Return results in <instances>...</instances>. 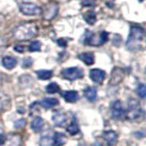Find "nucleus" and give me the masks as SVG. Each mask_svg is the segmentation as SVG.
Returning a JSON list of instances; mask_svg holds the SVG:
<instances>
[{
	"instance_id": "nucleus-14",
	"label": "nucleus",
	"mask_w": 146,
	"mask_h": 146,
	"mask_svg": "<svg viewBox=\"0 0 146 146\" xmlns=\"http://www.w3.org/2000/svg\"><path fill=\"white\" fill-rule=\"evenodd\" d=\"M62 96H63V98L65 99L67 102H70V103L76 102V101L79 99V95H78V92H77V91H75V90L64 91V92H62Z\"/></svg>"
},
{
	"instance_id": "nucleus-28",
	"label": "nucleus",
	"mask_w": 146,
	"mask_h": 146,
	"mask_svg": "<svg viewBox=\"0 0 146 146\" xmlns=\"http://www.w3.org/2000/svg\"><path fill=\"white\" fill-rule=\"evenodd\" d=\"M29 50H30V52H38L41 50V43L37 42V41L31 42L29 46Z\"/></svg>"
},
{
	"instance_id": "nucleus-25",
	"label": "nucleus",
	"mask_w": 146,
	"mask_h": 146,
	"mask_svg": "<svg viewBox=\"0 0 146 146\" xmlns=\"http://www.w3.org/2000/svg\"><path fill=\"white\" fill-rule=\"evenodd\" d=\"M58 91H59V86L57 84H55V82H52V84H50L46 87V92H48V94H56Z\"/></svg>"
},
{
	"instance_id": "nucleus-8",
	"label": "nucleus",
	"mask_w": 146,
	"mask_h": 146,
	"mask_svg": "<svg viewBox=\"0 0 146 146\" xmlns=\"http://www.w3.org/2000/svg\"><path fill=\"white\" fill-rule=\"evenodd\" d=\"M124 78V70L122 68H119V67H115L113 70H112V74H111V78H110V86H117L121 81L123 80Z\"/></svg>"
},
{
	"instance_id": "nucleus-15",
	"label": "nucleus",
	"mask_w": 146,
	"mask_h": 146,
	"mask_svg": "<svg viewBox=\"0 0 146 146\" xmlns=\"http://www.w3.org/2000/svg\"><path fill=\"white\" fill-rule=\"evenodd\" d=\"M84 94H85L86 99H87L88 101H90V102H95L96 100H97V98H98L97 89L94 87H87L85 89Z\"/></svg>"
},
{
	"instance_id": "nucleus-13",
	"label": "nucleus",
	"mask_w": 146,
	"mask_h": 146,
	"mask_svg": "<svg viewBox=\"0 0 146 146\" xmlns=\"http://www.w3.org/2000/svg\"><path fill=\"white\" fill-rule=\"evenodd\" d=\"M22 143V139L18 134H11L9 137H6V141L3 143L5 146H20Z\"/></svg>"
},
{
	"instance_id": "nucleus-5",
	"label": "nucleus",
	"mask_w": 146,
	"mask_h": 146,
	"mask_svg": "<svg viewBox=\"0 0 146 146\" xmlns=\"http://www.w3.org/2000/svg\"><path fill=\"white\" fill-rule=\"evenodd\" d=\"M21 13L25 15H41V8L32 2H23L20 5Z\"/></svg>"
},
{
	"instance_id": "nucleus-36",
	"label": "nucleus",
	"mask_w": 146,
	"mask_h": 146,
	"mask_svg": "<svg viewBox=\"0 0 146 146\" xmlns=\"http://www.w3.org/2000/svg\"><path fill=\"white\" fill-rule=\"evenodd\" d=\"M139 2H142V1H144V0H139Z\"/></svg>"
},
{
	"instance_id": "nucleus-20",
	"label": "nucleus",
	"mask_w": 146,
	"mask_h": 146,
	"mask_svg": "<svg viewBox=\"0 0 146 146\" xmlns=\"http://www.w3.org/2000/svg\"><path fill=\"white\" fill-rule=\"evenodd\" d=\"M2 65L7 69H12L17 65V59L15 57H11V56H6L2 58Z\"/></svg>"
},
{
	"instance_id": "nucleus-11",
	"label": "nucleus",
	"mask_w": 146,
	"mask_h": 146,
	"mask_svg": "<svg viewBox=\"0 0 146 146\" xmlns=\"http://www.w3.org/2000/svg\"><path fill=\"white\" fill-rule=\"evenodd\" d=\"M103 139H106V142L108 143V146H114L117 142V134L114 131H106L102 134Z\"/></svg>"
},
{
	"instance_id": "nucleus-16",
	"label": "nucleus",
	"mask_w": 146,
	"mask_h": 146,
	"mask_svg": "<svg viewBox=\"0 0 146 146\" xmlns=\"http://www.w3.org/2000/svg\"><path fill=\"white\" fill-rule=\"evenodd\" d=\"M40 104H41L43 108H45V109H52V108L56 107L57 104H59V102H58V100L55 99V98H45L43 100H41Z\"/></svg>"
},
{
	"instance_id": "nucleus-27",
	"label": "nucleus",
	"mask_w": 146,
	"mask_h": 146,
	"mask_svg": "<svg viewBox=\"0 0 146 146\" xmlns=\"http://www.w3.org/2000/svg\"><path fill=\"white\" fill-rule=\"evenodd\" d=\"M108 38H109V34H108L106 31L100 32V34H99V38H98V43H99V45L104 44L107 41H108Z\"/></svg>"
},
{
	"instance_id": "nucleus-3",
	"label": "nucleus",
	"mask_w": 146,
	"mask_h": 146,
	"mask_svg": "<svg viewBox=\"0 0 146 146\" xmlns=\"http://www.w3.org/2000/svg\"><path fill=\"white\" fill-rule=\"evenodd\" d=\"M125 115H126V119H129L130 121H136V120H139V117L142 115L141 104L136 100H134V99L129 100Z\"/></svg>"
},
{
	"instance_id": "nucleus-17",
	"label": "nucleus",
	"mask_w": 146,
	"mask_h": 146,
	"mask_svg": "<svg viewBox=\"0 0 146 146\" xmlns=\"http://www.w3.org/2000/svg\"><path fill=\"white\" fill-rule=\"evenodd\" d=\"M31 127L34 132H41L44 127V120L40 117H34L31 123Z\"/></svg>"
},
{
	"instance_id": "nucleus-35",
	"label": "nucleus",
	"mask_w": 146,
	"mask_h": 146,
	"mask_svg": "<svg viewBox=\"0 0 146 146\" xmlns=\"http://www.w3.org/2000/svg\"><path fill=\"white\" fill-rule=\"evenodd\" d=\"M0 134H2V125L0 124Z\"/></svg>"
},
{
	"instance_id": "nucleus-19",
	"label": "nucleus",
	"mask_w": 146,
	"mask_h": 146,
	"mask_svg": "<svg viewBox=\"0 0 146 146\" xmlns=\"http://www.w3.org/2000/svg\"><path fill=\"white\" fill-rule=\"evenodd\" d=\"M66 143V136L63 133H55L53 135V145L63 146Z\"/></svg>"
},
{
	"instance_id": "nucleus-2",
	"label": "nucleus",
	"mask_w": 146,
	"mask_h": 146,
	"mask_svg": "<svg viewBox=\"0 0 146 146\" xmlns=\"http://www.w3.org/2000/svg\"><path fill=\"white\" fill-rule=\"evenodd\" d=\"M37 35V27L34 23H23L13 31V36L18 41H28Z\"/></svg>"
},
{
	"instance_id": "nucleus-18",
	"label": "nucleus",
	"mask_w": 146,
	"mask_h": 146,
	"mask_svg": "<svg viewBox=\"0 0 146 146\" xmlns=\"http://www.w3.org/2000/svg\"><path fill=\"white\" fill-rule=\"evenodd\" d=\"M79 59L82 60L86 65H92L95 63V56L92 53L90 52H86V53H81L79 55Z\"/></svg>"
},
{
	"instance_id": "nucleus-6",
	"label": "nucleus",
	"mask_w": 146,
	"mask_h": 146,
	"mask_svg": "<svg viewBox=\"0 0 146 146\" xmlns=\"http://www.w3.org/2000/svg\"><path fill=\"white\" fill-rule=\"evenodd\" d=\"M111 115L113 119L115 120H120L124 117L125 111L123 109V106H122V102L120 100H115L114 102L111 104Z\"/></svg>"
},
{
	"instance_id": "nucleus-34",
	"label": "nucleus",
	"mask_w": 146,
	"mask_h": 146,
	"mask_svg": "<svg viewBox=\"0 0 146 146\" xmlns=\"http://www.w3.org/2000/svg\"><path fill=\"white\" fill-rule=\"evenodd\" d=\"M92 146H102V145H101V144H100L99 142H97V143H96V144H94Z\"/></svg>"
},
{
	"instance_id": "nucleus-30",
	"label": "nucleus",
	"mask_w": 146,
	"mask_h": 146,
	"mask_svg": "<svg viewBox=\"0 0 146 146\" xmlns=\"http://www.w3.org/2000/svg\"><path fill=\"white\" fill-rule=\"evenodd\" d=\"M57 45L60 47H66L67 46V40L65 38H58L57 40Z\"/></svg>"
},
{
	"instance_id": "nucleus-7",
	"label": "nucleus",
	"mask_w": 146,
	"mask_h": 146,
	"mask_svg": "<svg viewBox=\"0 0 146 146\" xmlns=\"http://www.w3.org/2000/svg\"><path fill=\"white\" fill-rule=\"evenodd\" d=\"M57 12H58V5L56 2H50L46 5V7L44 9V19L51 21L56 17Z\"/></svg>"
},
{
	"instance_id": "nucleus-24",
	"label": "nucleus",
	"mask_w": 146,
	"mask_h": 146,
	"mask_svg": "<svg viewBox=\"0 0 146 146\" xmlns=\"http://www.w3.org/2000/svg\"><path fill=\"white\" fill-rule=\"evenodd\" d=\"M84 18H85V20H86L88 24H94L96 20H97V17H96V13L94 11H88Z\"/></svg>"
},
{
	"instance_id": "nucleus-22",
	"label": "nucleus",
	"mask_w": 146,
	"mask_h": 146,
	"mask_svg": "<svg viewBox=\"0 0 146 146\" xmlns=\"http://www.w3.org/2000/svg\"><path fill=\"white\" fill-rule=\"evenodd\" d=\"M67 132L70 135H76L79 132V126L77 124V121L75 120V117H73V121L70 122V124L67 126Z\"/></svg>"
},
{
	"instance_id": "nucleus-10",
	"label": "nucleus",
	"mask_w": 146,
	"mask_h": 146,
	"mask_svg": "<svg viewBox=\"0 0 146 146\" xmlns=\"http://www.w3.org/2000/svg\"><path fill=\"white\" fill-rule=\"evenodd\" d=\"M52 120H53V123H54L55 126L62 127V126H64L67 123V115L63 112H55L53 114Z\"/></svg>"
},
{
	"instance_id": "nucleus-9",
	"label": "nucleus",
	"mask_w": 146,
	"mask_h": 146,
	"mask_svg": "<svg viewBox=\"0 0 146 146\" xmlns=\"http://www.w3.org/2000/svg\"><path fill=\"white\" fill-rule=\"evenodd\" d=\"M89 76H90V79L96 82V84H101L103 82L104 78H106V72H103L99 68H95V69H91L90 73H89Z\"/></svg>"
},
{
	"instance_id": "nucleus-26",
	"label": "nucleus",
	"mask_w": 146,
	"mask_h": 146,
	"mask_svg": "<svg viewBox=\"0 0 146 146\" xmlns=\"http://www.w3.org/2000/svg\"><path fill=\"white\" fill-rule=\"evenodd\" d=\"M136 92H137V95L139 96V98L144 99V98L146 97V87H145V85L139 84V86H137V89H136Z\"/></svg>"
},
{
	"instance_id": "nucleus-4",
	"label": "nucleus",
	"mask_w": 146,
	"mask_h": 146,
	"mask_svg": "<svg viewBox=\"0 0 146 146\" xmlns=\"http://www.w3.org/2000/svg\"><path fill=\"white\" fill-rule=\"evenodd\" d=\"M82 70L79 67H69V68H65L62 72V76L63 78L68 79V80H76V79H80L82 77Z\"/></svg>"
},
{
	"instance_id": "nucleus-32",
	"label": "nucleus",
	"mask_w": 146,
	"mask_h": 146,
	"mask_svg": "<svg viewBox=\"0 0 146 146\" xmlns=\"http://www.w3.org/2000/svg\"><path fill=\"white\" fill-rule=\"evenodd\" d=\"M32 63H33V60L30 58H27L25 59V62L24 63H22V66H24V67H28V66L32 65Z\"/></svg>"
},
{
	"instance_id": "nucleus-31",
	"label": "nucleus",
	"mask_w": 146,
	"mask_h": 146,
	"mask_svg": "<svg viewBox=\"0 0 146 146\" xmlns=\"http://www.w3.org/2000/svg\"><path fill=\"white\" fill-rule=\"evenodd\" d=\"M15 50L17 52H19V53H23V52L25 51V47L22 46V45H17V46H15Z\"/></svg>"
},
{
	"instance_id": "nucleus-1",
	"label": "nucleus",
	"mask_w": 146,
	"mask_h": 146,
	"mask_svg": "<svg viewBox=\"0 0 146 146\" xmlns=\"http://www.w3.org/2000/svg\"><path fill=\"white\" fill-rule=\"evenodd\" d=\"M144 40V30L141 27L133 25L126 41V47L132 52H136L142 48Z\"/></svg>"
},
{
	"instance_id": "nucleus-12",
	"label": "nucleus",
	"mask_w": 146,
	"mask_h": 146,
	"mask_svg": "<svg viewBox=\"0 0 146 146\" xmlns=\"http://www.w3.org/2000/svg\"><path fill=\"white\" fill-rule=\"evenodd\" d=\"M10 107H11V101L9 96L3 91H0V113L6 110H9Z\"/></svg>"
},
{
	"instance_id": "nucleus-29",
	"label": "nucleus",
	"mask_w": 146,
	"mask_h": 146,
	"mask_svg": "<svg viewBox=\"0 0 146 146\" xmlns=\"http://www.w3.org/2000/svg\"><path fill=\"white\" fill-rule=\"evenodd\" d=\"M25 125V120L24 119H20L17 122H15V129H22Z\"/></svg>"
},
{
	"instance_id": "nucleus-21",
	"label": "nucleus",
	"mask_w": 146,
	"mask_h": 146,
	"mask_svg": "<svg viewBox=\"0 0 146 146\" xmlns=\"http://www.w3.org/2000/svg\"><path fill=\"white\" fill-rule=\"evenodd\" d=\"M40 146H53V135L45 134L40 139Z\"/></svg>"
},
{
	"instance_id": "nucleus-33",
	"label": "nucleus",
	"mask_w": 146,
	"mask_h": 146,
	"mask_svg": "<svg viewBox=\"0 0 146 146\" xmlns=\"http://www.w3.org/2000/svg\"><path fill=\"white\" fill-rule=\"evenodd\" d=\"M5 141H6V136H5V134H0V146L3 145Z\"/></svg>"
},
{
	"instance_id": "nucleus-23",
	"label": "nucleus",
	"mask_w": 146,
	"mask_h": 146,
	"mask_svg": "<svg viewBox=\"0 0 146 146\" xmlns=\"http://www.w3.org/2000/svg\"><path fill=\"white\" fill-rule=\"evenodd\" d=\"M36 75L38 77V79H42V80H47L52 78L53 76V72L52 70H46V69H42V70H37Z\"/></svg>"
}]
</instances>
